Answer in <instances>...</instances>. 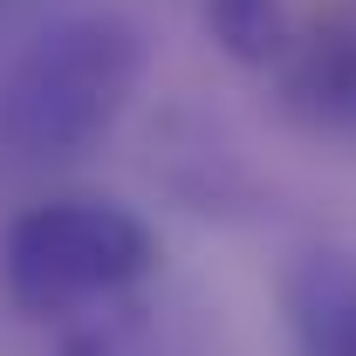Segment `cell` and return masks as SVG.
Listing matches in <instances>:
<instances>
[{
	"mask_svg": "<svg viewBox=\"0 0 356 356\" xmlns=\"http://www.w3.org/2000/svg\"><path fill=\"white\" fill-rule=\"evenodd\" d=\"M158 267V233L117 199H42L0 240L7 302L28 322H69L131 295Z\"/></svg>",
	"mask_w": 356,
	"mask_h": 356,
	"instance_id": "7a4b0ae2",
	"label": "cell"
},
{
	"mask_svg": "<svg viewBox=\"0 0 356 356\" xmlns=\"http://www.w3.org/2000/svg\"><path fill=\"white\" fill-rule=\"evenodd\" d=\"M62 356H124V350H117L103 329H83V336H69V350H62Z\"/></svg>",
	"mask_w": 356,
	"mask_h": 356,
	"instance_id": "8992f818",
	"label": "cell"
},
{
	"mask_svg": "<svg viewBox=\"0 0 356 356\" xmlns=\"http://www.w3.org/2000/svg\"><path fill=\"white\" fill-rule=\"evenodd\" d=\"M281 315L295 356H356V254L309 247L281 274Z\"/></svg>",
	"mask_w": 356,
	"mask_h": 356,
	"instance_id": "277c9868",
	"label": "cell"
},
{
	"mask_svg": "<svg viewBox=\"0 0 356 356\" xmlns=\"http://www.w3.org/2000/svg\"><path fill=\"white\" fill-rule=\"evenodd\" d=\"M274 89H281L288 124H302L309 137L356 144V0H336L295 28V48L281 55Z\"/></svg>",
	"mask_w": 356,
	"mask_h": 356,
	"instance_id": "3957f363",
	"label": "cell"
},
{
	"mask_svg": "<svg viewBox=\"0 0 356 356\" xmlns=\"http://www.w3.org/2000/svg\"><path fill=\"white\" fill-rule=\"evenodd\" d=\"M199 28L240 69H281V55L295 48L288 0H199Z\"/></svg>",
	"mask_w": 356,
	"mask_h": 356,
	"instance_id": "5b68a950",
	"label": "cell"
},
{
	"mask_svg": "<svg viewBox=\"0 0 356 356\" xmlns=\"http://www.w3.org/2000/svg\"><path fill=\"white\" fill-rule=\"evenodd\" d=\"M144 83V35L124 14H69L0 76V165L48 172L96 151Z\"/></svg>",
	"mask_w": 356,
	"mask_h": 356,
	"instance_id": "6da1fadb",
	"label": "cell"
}]
</instances>
